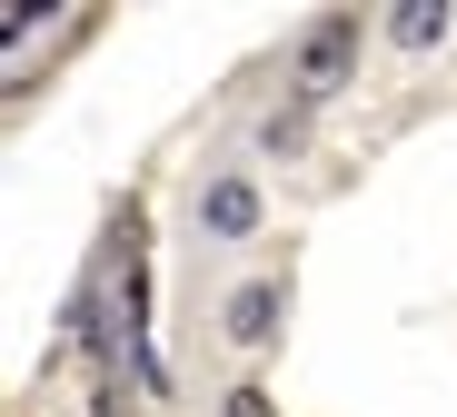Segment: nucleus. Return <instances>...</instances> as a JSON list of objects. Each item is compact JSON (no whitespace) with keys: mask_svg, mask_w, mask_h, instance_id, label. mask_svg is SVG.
<instances>
[{"mask_svg":"<svg viewBox=\"0 0 457 417\" xmlns=\"http://www.w3.org/2000/svg\"><path fill=\"white\" fill-rule=\"evenodd\" d=\"M358 50H368V21H358V11H319L309 30L288 40V110L319 120L348 79H358Z\"/></svg>","mask_w":457,"mask_h":417,"instance_id":"1","label":"nucleus"},{"mask_svg":"<svg viewBox=\"0 0 457 417\" xmlns=\"http://www.w3.org/2000/svg\"><path fill=\"white\" fill-rule=\"evenodd\" d=\"M278 328H288V279H278V269H259V279H239V288H228V308H219V338L239 348V358L278 348Z\"/></svg>","mask_w":457,"mask_h":417,"instance_id":"2","label":"nucleus"},{"mask_svg":"<svg viewBox=\"0 0 457 417\" xmlns=\"http://www.w3.org/2000/svg\"><path fill=\"white\" fill-rule=\"evenodd\" d=\"M259 219H269V209H259V179H249V170H219V179L199 189V229H209L219 248L259 238Z\"/></svg>","mask_w":457,"mask_h":417,"instance_id":"3","label":"nucleus"},{"mask_svg":"<svg viewBox=\"0 0 457 417\" xmlns=\"http://www.w3.org/2000/svg\"><path fill=\"white\" fill-rule=\"evenodd\" d=\"M447 30H457L447 0H398V11H388V40H398V50H437Z\"/></svg>","mask_w":457,"mask_h":417,"instance_id":"4","label":"nucleus"},{"mask_svg":"<svg viewBox=\"0 0 457 417\" xmlns=\"http://www.w3.org/2000/svg\"><path fill=\"white\" fill-rule=\"evenodd\" d=\"M50 11H60V0H11V11H0V50H11V70L30 60V30H40Z\"/></svg>","mask_w":457,"mask_h":417,"instance_id":"5","label":"nucleus"},{"mask_svg":"<svg viewBox=\"0 0 457 417\" xmlns=\"http://www.w3.org/2000/svg\"><path fill=\"white\" fill-rule=\"evenodd\" d=\"M219 417H278V397H269L259 378H239V388H228V397H219Z\"/></svg>","mask_w":457,"mask_h":417,"instance_id":"6","label":"nucleus"},{"mask_svg":"<svg viewBox=\"0 0 457 417\" xmlns=\"http://www.w3.org/2000/svg\"><path fill=\"white\" fill-rule=\"evenodd\" d=\"M259 139H269V149H298V139H309V110H269Z\"/></svg>","mask_w":457,"mask_h":417,"instance_id":"7","label":"nucleus"}]
</instances>
